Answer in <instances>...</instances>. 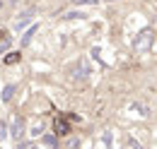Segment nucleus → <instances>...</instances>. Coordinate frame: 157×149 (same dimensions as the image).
<instances>
[{"instance_id":"f257e3e1","label":"nucleus","mask_w":157,"mask_h":149,"mask_svg":"<svg viewBox=\"0 0 157 149\" xmlns=\"http://www.w3.org/2000/svg\"><path fill=\"white\" fill-rule=\"evenodd\" d=\"M32 19H34V12H24V15H20V17L15 19V29H17V31H20V29H24Z\"/></svg>"},{"instance_id":"f03ea898","label":"nucleus","mask_w":157,"mask_h":149,"mask_svg":"<svg viewBox=\"0 0 157 149\" xmlns=\"http://www.w3.org/2000/svg\"><path fill=\"white\" fill-rule=\"evenodd\" d=\"M150 41H152V34L145 29V31L140 34V38L136 41V48H138V51H140V48H147V46H150Z\"/></svg>"},{"instance_id":"7ed1b4c3","label":"nucleus","mask_w":157,"mask_h":149,"mask_svg":"<svg viewBox=\"0 0 157 149\" xmlns=\"http://www.w3.org/2000/svg\"><path fill=\"white\" fill-rule=\"evenodd\" d=\"M22 135H24V123H22V118H15L12 120V137L20 140Z\"/></svg>"},{"instance_id":"20e7f679","label":"nucleus","mask_w":157,"mask_h":149,"mask_svg":"<svg viewBox=\"0 0 157 149\" xmlns=\"http://www.w3.org/2000/svg\"><path fill=\"white\" fill-rule=\"evenodd\" d=\"M12 96H15V84H7V87L2 89V96H0V99H2L5 104H10V101H12Z\"/></svg>"},{"instance_id":"39448f33","label":"nucleus","mask_w":157,"mask_h":149,"mask_svg":"<svg viewBox=\"0 0 157 149\" xmlns=\"http://www.w3.org/2000/svg\"><path fill=\"white\" fill-rule=\"evenodd\" d=\"M70 128H68V123L65 120H56V135H68Z\"/></svg>"},{"instance_id":"423d86ee","label":"nucleus","mask_w":157,"mask_h":149,"mask_svg":"<svg viewBox=\"0 0 157 149\" xmlns=\"http://www.w3.org/2000/svg\"><path fill=\"white\" fill-rule=\"evenodd\" d=\"M34 34H36V27H32V29H29V31L24 34V38H22V46H27V43L32 41V36H34Z\"/></svg>"},{"instance_id":"0eeeda50","label":"nucleus","mask_w":157,"mask_h":149,"mask_svg":"<svg viewBox=\"0 0 157 149\" xmlns=\"http://www.w3.org/2000/svg\"><path fill=\"white\" fill-rule=\"evenodd\" d=\"M17 60H20V53H10V56L5 58V63H7V65H12V63H17Z\"/></svg>"},{"instance_id":"6e6552de","label":"nucleus","mask_w":157,"mask_h":149,"mask_svg":"<svg viewBox=\"0 0 157 149\" xmlns=\"http://www.w3.org/2000/svg\"><path fill=\"white\" fill-rule=\"evenodd\" d=\"M63 17L65 19H80V17H85V15H82V12H65Z\"/></svg>"},{"instance_id":"1a4fd4ad","label":"nucleus","mask_w":157,"mask_h":149,"mask_svg":"<svg viewBox=\"0 0 157 149\" xmlns=\"http://www.w3.org/2000/svg\"><path fill=\"white\" fill-rule=\"evenodd\" d=\"M73 5H97V0H73Z\"/></svg>"},{"instance_id":"9d476101","label":"nucleus","mask_w":157,"mask_h":149,"mask_svg":"<svg viewBox=\"0 0 157 149\" xmlns=\"http://www.w3.org/2000/svg\"><path fill=\"white\" fill-rule=\"evenodd\" d=\"M44 142H46L48 147H53V144H56V137H51V135H48V137H44Z\"/></svg>"},{"instance_id":"9b49d317","label":"nucleus","mask_w":157,"mask_h":149,"mask_svg":"<svg viewBox=\"0 0 157 149\" xmlns=\"http://www.w3.org/2000/svg\"><path fill=\"white\" fill-rule=\"evenodd\" d=\"M0 10H2V0H0Z\"/></svg>"}]
</instances>
